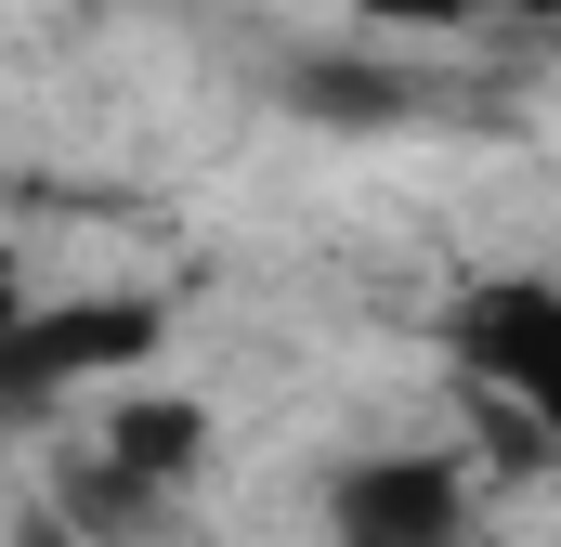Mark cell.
<instances>
[{
	"label": "cell",
	"instance_id": "obj_1",
	"mask_svg": "<svg viewBox=\"0 0 561 547\" xmlns=\"http://www.w3.org/2000/svg\"><path fill=\"white\" fill-rule=\"evenodd\" d=\"M457 365L536 456H561V274H483L457 300Z\"/></svg>",
	"mask_w": 561,
	"mask_h": 547
},
{
	"label": "cell",
	"instance_id": "obj_2",
	"mask_svg": "<svg viewBox=\"0 0 561 547\" xmlns=\"http://www.w3.org/2000/svg\"><path fill=\"white\" fill-rule=\"evenodd\" d=\"M470 522H483V482L444 443H379L327 482V547H470Z\"/></svg>",
	"mask_w": 561,
	"mask_h": 547
},
{
	"label": "cell",
	"instance_id": "obj_3",
	"mask_svg": "<svg viewBox=\"0 0 561 547\" xmlns=\"http://www.w3.org/2000/svg\"><path fill=\"white\" fill-rule=\"evenodd\" d=\"M144 352H157V313L144 300H26L0 326V417L53 405L79 379H144Z\"/></svg>",
	"mask_w": 561,
	"mask_h": 547
},
{
	"label": "cell",
	"instance_id": "obj_5",
	"mask_svg": "<svg viewBox=\"0 0 561 547\" xmlns=\"http://www.w3.org/2000/svg\"><path fill=\"white\" fill-rule=\"evenodd\" d=\"M26 300H39V287H26V274H13V248H0V326H13V313H26Z\"/></svg>",
	"mask_w": 561,
	"mask_h": 547
},
{
	"label": "cell",
	"instance_id": "obj_4",
	"mask_svg": "<svg viewBox=\"0 0 561 547\" xmlns=\"http://www.w3.org/2000/svg\"><path fill=\"white\" fill-rule=\"evenodd\" d=\"M353 13H379V26H470V13H496V0H353Z\"/></svg>",
	"mask_w": 561,
	"mask_h": 547
}]
</instances>
